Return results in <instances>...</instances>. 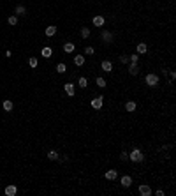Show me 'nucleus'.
I'll return each instance as SVG.
<instances>
[{"mask_svg": "<svg viewBox=\"0 0 176 196\" xmlns=\"http://www.w3.org/2000/svg\"><path fill=\"white\" fill-rule=\"evenodd\" d=\"M102 39H104V41H111L113 39V34L108 32V30H102Z\"/></svg>", "mask_w": 176, "mask_h": 196, "instance_id": "nucleus-26", "label": "nucleus"}, {"mask_svg": "<svg viewBox=\"0 0 176 196\" xmlns=\"http://www.w3.org/2000/svg\"><path fill=\"white\" fill-rule=\"evenodd\" d=\"M155 194H157V196H164V191H160V189H159V191H155Z\"/></svg>", "mask_w": 176, "mask_h": 196, "instance_id": "nucleus-33", "label": "nucleus"}, {"mask_svg": "<svg viewBox=\"0 0 176 196\" xmlns=\"http://www.w3.org/2000/svg\"><path fill=\"white\" fill-rule=\"evenodd\" d=\"M146 51H148V46H146V43H139V44H137V53H139V55H144Z\"/></svg>", "mask_w": 176, "mask_h": 196, "instance_id": "nucleus-15", "label": "nucleus"}, {"mask_svg": "<svg viewBox=\"0 0 176 196\" xmlns=\"http://www.w3.org/2000/svg\"><path fill=\"white\" fill-rule=\"evenodd\" d=\"M129 62H132V64H137V62H139L137 53H136V55H130V57H129Z\"/></svg>", "mask_w": 176, "mask_h": 196, "instance_id": "nucleus-28", "label": "nucleus"}, {"mask_svg": "<svg viewBox=\"0 0 176 196\" xmlns=\"http://www.w3.org/2000/svg\"><path fill=\"white\" fill-rule=\"evenodd\" d=\"M56 73H58V74H64V73H67V66L64 64V62H60V64L56 66Z\"/></svg>", "mask_w": 176, "mask_h": 196, "instance_id": "nucleus-19", "label": "nucleus"}, {"mask_svg": "<svg viewBox=\"0 0 176 196\" xmlns=\"http://www.w3.org/2000/svg\"><path fill=\"white\" fill-rule=\"evenodd\" d=\"M129 159H130L132 163H141V161L144 159V156H143V152H141L139 149H134V150L129 154Z\"/></svg>", "mask_w": 176, "mask_h": 196, "instance_id": "nucleus-1", "label": "nucleus"}, {"mask_svg": "<svg viewBox=\"0 0 176 196\" xmlns=\"http://www.w3.org/2000/svg\"><path fill=\"white\" fill-rule=\"evenodd\" d=\"M64 90H65V94H67L69 97H74V96H76L74 83H65V85H64Z\"/></svg>", "mask_w": 176, "mask_h": 196, "instance_id": "nucleus-3", "label": "nucleus"}, {"mask_svg": "<svg viewBox=\"0 0 176 196\" xmlns=\"http://www.w3.org/2000/svg\"><path fill=\"white\" fill-rule=\"evenodd\" d=\"M169 76H171V80H174V78H176V73H174V71H171V73H169Z\"/></svg>", "mask_w": 176, "mask_h": 196, "instance_id": "nucleus-32", "label": "nucleus"}, {"mask_svg": "<svg viewBox=\"0 0 176 196\" xmlns=\"http://www.w3.org/2000/svg\"><path fill=\"white\" fill-rule=\"evenodd\" d=\"M44 34H46L48 37H53V35L56 34V27H55V25H49V27H46V30H44Z\"/></svg>", "mask_w": 176, "mask_h": 196, "instance_id": "nucleus-10", "label": "nucleus"}, {"mask_svg": "<svg viewBox=\"0 0 176 196\" xmlns=\"http://www.w3.org/2000/svg\"><path fill=\"white\" fill-rule=\"evenodd\" d=\"M120 159H122V161H127V159H129V154H127V152H122Z\"/></svg>", "mask_w": 176, "mask_h": 196, "instance_id": "nucleus-31", "label": "nucleus"}, {"mask_svg": "<svg viewBox=\"0 0 176 196\" xmlns=\"http://www.w3.org/2000/svg\"><path fill=\"white\" fill-rule=\"evenodd\" d=\"M136 108H137V106H136V102H134V101H129L127 104H125V110H127L129 113H132V111L136 110Z\"/></svg>", "mask_w": 176, "mask_h": 196, "instance_id": "nucleus-20", "label": "nucleus"}, {"mask_svg": "<svg viewBox=\"0 0 176 196\" xmlns=\"http://www.w3.org/2000/svg\"><path fill=\"white\" fill-rule=\"evenodd\" d=\"M2 106H4L5 111H11V110L14 108V104H13V101H11V99H5V101L2 102Z\"/></svg>", "mask_w": 176, "mask_h": 196, "instance_id": "nucleus-14", "label": "nucleus"}, {"mask_svg": "<svg viewBox=\"0 0 176 196\" xmlns=\"http://www.w3.org/2000/svg\"><path fill=\"white\" fill-rule=\"evenodd\" d=\"M7 23H9V25H13V27L18 25V16H16V14H11V16L7 18Z\"/></svg>", "mask_w": 176, "mask_h": 196, "instance_id": "nucleus-23", "label": "nucleus"}, {"mask_svg": "<svg viewBox=\"0 0 176 196\" xmlns=\"http://www.w3.org/2000/svg\"><path fill=\"white\" fill-rule=\"evenodd\" d=\"M92 21H94L95 27H104L106 18H104V16H100V14H97V16H94V19H92Z\"/></svg>", "mask_w": 176, "mask_h": 196, "instance_id": "nucleus-6", "label": "nucleus"}, {"mask_svg": "<svg viewBox=\"0 0 176 196\" xmlns=\"http://www.w3.org/2000/svg\"><path fill=\"white\" fill-rule=\"evenodd\" d=\"M120 62H122V64H129V55H122Z\"/></svg>", "mask_w": 176, "mask_h": 196, "instance_id": "nucleus-30", "label": "nucleus"}, {"mask_svg": "<svg viewBox=\"0 0 176 196\" xmlns=\"http://www.w3.org/2000/svg\"><path fill=\"white\" fill-rule=\"evenodd\" d=\"M94 53H95V50L92 48V46H86L85 48V55H94Z\"/></svg>", "mask_w": 176, "mask_h": 196, "instance_id": "nucleus-29", "label": "nucleus"}, {"mask_svg": "<svg viewBox=\"0 0 176 196\" xmlns=\"http://www.w3.org/2000/svg\"><path fill=\"white\" fill-rule=\"evenodd\" d=\"M120 184L123 185V187H130V184H132V177H130V175H123V177L120 179Z\"/></svg>", "mask_w": 176, "mask_h": 196, "instance_id": "nucleus-7", "label": "nucleus"}, {"mask_svg": "<svg viewBox=\"0 0 176 196\" xmlns=\"http://www.w3.org/2000/svg\"><path fill=\"white\" fill-rule=\"evenodd\" d=\"M16 193H18V189H16L14 184H11V185H7V187H5V194L7 196H14Z\"/></svg>", "mask_w": 176, "mask_h": 196, "instance_id": "nucleus-13", "label": "nucleus"}, {"mask_svg": "<svg viewBox=\"0 0 176 196\" xmlns=\"http://www.w3.org/2000/svg\"><path fill=\"white\" fill-rule=\"evenodd\" d=\"M139 194L141 196H151V187L148 184H141L139 185Z\"/></svg>", "mask_w": 176, "mask_h": 196, "instance_id": "nucleus-5", "label": "nucleus"}, {"mask_svg": "<svg viewBox=\"0 0 176 196\" xmlns=\"http://www.w3.org/2000/svg\"><path fill=\"white\" fill-rule=\"evenodd\" d=\"M144 81H146V85H148V87H157V85H159V76L150 73V74H146Z\"/></svg>", "mask_w": 176, "mask_h": 196, "instance_id": "nucleus-2", "label": "nucleus"}, {"mask_svg": "<svg viewBox=\"0 0 176 196\" xmlns=\"http://www.w3.org/2000/svg\"><path fill=\"white\" fill-rule=\"evenodd\" d=\"M78 85H79L81 88H86V87H88V80H86L85 76H81V78L78 80Z\"/></svg>", "mask_w": 176, "mask_h": 196, "instance_id": "nucleus-21", "label": "nucleus"}, {"mask_svg": "<svg viewBox=\"0 0 176 196\" xmlns=\"http://www.w3.org/2000/svg\"><path fill=\"white\" fill-rule=\"evenodd\" d=\"M104 177H106L108 180H116V179H118V171H116V170H109V171H106Z\"/></svg>", "mask_w": 176, "mask_h": 196, "instance_id": "nucleus-9", "label": "nucleus"}, {"mask_svg": "<svg viewBox=\"0 0 176 196\" xmlns=\"http://www.w3.org/2000/svg\"><path fill=\"white\" fill-rule=\"evenodd\" d=\"M48 159H49V161H56V159H58V152H56V150H49V152H48Z\"/></svg>", "mask_w": 176, "mask_h": 196, "instance_id": "nucleus-22", "label": "nucleus"}, {"mask_svg": "<svg viewBox=\"0 0 176 196\" xmlns=\"http://www.w3.org/2000/svg\"><path fill=\"white\" fill-rule=\"evenodd\" d=\"M37 64H39L37 57H30V58H28V66H30V67H37Z\"/></svg>", "mask_w": 176, "mask_h": 196, "instance_id": "nucleus-25", "label": "nucleus"}, {"mask_svg": "<svg viewBox=\"0 0 176 196\" xmlns=\"http://www.w3.org/2000/svg\"><path fill=\"white\" fill-rule=\"evenodd\" d=\"M100 67H102V71H106V73H111V71H113V62H109V60H102Z\"/></svg>", "mask_w": 176, "mask_h": 196, "instance_id": "nucleus-8", "label": "nucleus"}, {"mask_svg": "<svg viewBox=\"0 0 176 196\" xmlns=\"http://www.w3.org/2000/svg\"><path fill=\"white\" fill-rule=\"evenodd\" d=\"M102 99H104L102 96H97V97H94V99H92V102H90V104H92V108H94V110H100V108H102Z\"/></svg>", "mask_w": 176, "mask_h": 196, "instance_id": "nucleus-4", "label": "nucleus"}, {"mask_svg": "<svg viewBox=\"0 0 176 196\" xmlns=\"http://www.w3.org/2000/svg\"><path fill=\"white\" fill-rule=\"evenodd\" d=\"M129 73H130L132 76H136V74L139 73V67H137V64H132V62H130V66H129Z\"/></svg>", "mask_w": 176, "mask_h": 196, "instance_id": "nucleus-18", "label": "nucleus"}, {"mask_svg": "<svg viewBox=\"0 0 176 196\" xmlns=\"http://www.w3.org/2000/svg\"><path fill=\"white\" fill-rule=\"evenodd\" d=\"M41 55H43L44 58H49L51 55H53V50H51L49 46H44L43 50H41Z\"/></svg>", "mask_w": 176, "mask_h": 196, "instance_id": "nucleus-11", "label": "nucleus"}, {"mask_svg": "<svg viewBox=\"0 0 176 196\" xmlns=\"http://www.w3.org/2000/svg\"><path fill=\"white\" fill-rule=\"evenodd\" d=\"M74 48H76L74 43H65V44H64V51H65V53H72V51H74Z\"/></svg>", "mask_w": 176, "mask_h": 196, "instance_id": "nucleus-17", "label": "nucleus"}, {"mask_svg": "<svg viewBox=\"0 0 176 196\" xmlns=\"http://www.w3.org/2000/svg\"><path fill=\"white\" fill-rule=\"evenodd\" d=\"M14 14H16V16H25V14H27V7H25V5H16Z\"/></svg>", "mask_w": 176, "mask_h": 196, "instance_id": "nucleus-12", "label": "nucleus"}, {"mask_svg": "<svg viewBox=\"0 0 176 196\" xmlns=\"http://www.w3.org/2000/svg\"><path fill=\"white\" fill-rule=\"evenodd\" d=\"M95 83H97V87L104 88V87H106V80H104V78H97V80H95Z\"/></svg>", "mask_w": 176, "mask_h": 196, "instance_id": "nucleus-27", "label": "nucleus"}, {"mask_svg": "<svg viewBox=\"0 0 176 196\" xmlns=\"http://www.w3.org/2000/svg\"><path fill=\"white\" fill-rule=\"evenodd\" d=\"M85 60H86V58L83 57V55H76V57H74V64H76L78 67H81L83 64H85Z\"/></svg>", "mask_w": 176, "mask_h": 196, "instance_id": "nucleus-16", "label": "nucleus"}, {"mask_svg": "<svg viewBox=\"0 0 176 196\" xmlns=\"http://www.w3.org/2000/svg\"><path fill=\"white\" fill-rule=\"evenodd\" d=\"M81 37H83V39H88V37H90V28L83 27V28H81Z\"/></svg>", "mask_w": 176, "mask_h": 196, "instance_id": "nucleus-24", "label": "nucleus"}]
</instances>
